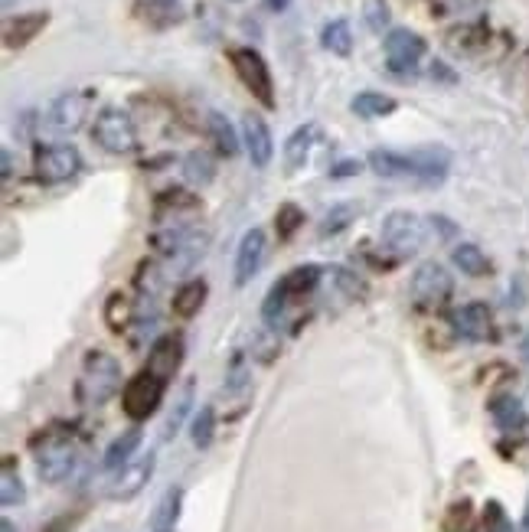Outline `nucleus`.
I'll return each instance as SVG.
<instances>
[{"mask_svg":"<svg viewBox=\"0 0 529 532\" xmlns=\"http://www.w3.org/2000/svg\"><path fill=\"white\" fill-rule=\"evenodd\" d=\"M105 324L115 333H125L134 324V304L128 294H112L105 304Z\"/></svg>","mask_w":529,"mask_h":532,"instance_id":"nucleus-30","label":"nucleus"},{"mask_svg":"<svg viewBox=\"0 0 529 532\" xmlns=\"http://www.w3.org/2000/svg\"><path fill=\"white\" fill-rule=\"evenodd\" d=\"M454 330L461 333L464 340L471 343H484V340H494V311L484 304V301H471L454 311Z\"/></svg>","mask_w":529,"mask_h":532,"instance_id":"nucleus-13","label":"nucleus"},{"mask_svg":"<svg viewBox=\"0 0 529 532\" xmlns=\"http://www.w3.org/2000/svg\"><path fill=\"white\" fill-rule=\"evenodd\" d=\"M180 363H183V337H177V333H167V337L157 340L151 346V356H147V369L154 376H161L164 382L177 373Z\"/></svg>","mask_w":529,"mask_h":532,"instance_id":"nucleus-17","label":"nucleus"},{"mask_svg":"<svg viewBox=\"0 0 529 532\" xmlns=\"http://www.w3.org/2000/svg\"><path fill=\"white\" fill-rule=\"evenodd\" d=\"M265 7H268V10H275V14H281V10H288V7H291V0H265Z\"/></svg>","mask_w":529,"mask_h":532,"instance_id":"nucleus-42","label":"nucleus"},{"mask_svg":"<svg viewBox=\"0 0 529 532\" xmlns=\"http://www.w3.org/2000/svg\"><path fill=\"white\" fill-rule=\"evenodd\" d=\"M454 291V281L445 265L422 262L412 275V301L418 307H441Z\"/></svg>","mask_w":529,"mask_h":532,"instance_id":"nucleus-9","label":"nucleus"},{"mask_svg":"<svg viewBox=\"0 0 529 532\" xmlns=\"http://www.w3.org/2000/svg\"><path fill=\"white\" fill-rule=\"evenodd\" d=\"M451 262L458 265L467 278H484L494 271V265H490V258L477 249V245L471 242H461V245H454V252H451Z\"/></svg>","mask_w":529,"mask_h":532,"instance_id":"nucleus-23","label":"nucleus"},{"mask_svg":"<svg viewBox=\"0 0 529 532\" xmlns=\"http://www.w3.org/2000/svg\"><path fill=\"white\" fill-rule=\"evenodd\" d=\"M0 532H17V529H14V523H10V519H0Z\"/></svg>","mask_w":529,"mask_h":532,"instance_id":"nucleus-45","label":"nucleus"},{"mask_svg":"<svg viewBox=\"0 0 529 532\" xmlns=\"http://www.w3.org/2000/svg\"><path fill=\"white\" fill-rule=\"evenodd\" d=\"M304 226V209L298 203H281L278 213H275V229H278V239H291L294 232Z\"/></svg>","mask_w":529,"mask_h":532,"instance_id":"nucleus-33","label":"nucleus"},{"mask_svg":"<svg viewBox=\"0 0 529 532\" xmlns=\"http://www.w3.org/2000/svg\"><path fill=\"white\" fill-rule=\"evenodd\" d=\"M422 242H425V226L409 209H396V213H389L383 219V245L392 255L399 258L415 255L422 249Z\"/></svg>","mask_w":529,"mask_h":532,"instance_id":"nucleus-8","label":"nucleus"},{"mask_svg":"<svg viewBox=\"0 0 529 532\" xmlns=\"http://www.w3.org/2000/svg\"><path fill=\"white\" fill-rule=\"evenodd\" d=\"M265 252H268V239L262 229H249L242 235L239 252H236V284L239 288L258 275V268H262V262H265Z\"/></svg>","mask_w":529,"mask_h":532,"instance_id":"nucleus-16","label":"nucleus"},{"mask_svg":"<svg viewBox=\"0 0 529 532\" xmlns=\"http://www.w3.org/2000/svg\"><path fill=\"white\" fill-rule=\"evenodd\" d=\"M353 216H356V209L350 206V203H340V206H334L330 213L324 216V222H321V235H337V232H343L353 222Z\"/></svg>","mask_w":529,"mask_h":532,"instance_id":"nucleus-36","label":"nucleus"},{"mask_svg":"<svg viewBox=\"0 0 529 532\" xmlns=\"http://www.w3.org/2000/svg\"><path fill=\"white\" fill-rule=\"evenodd\" d=\"M242 141L245 151H249L252 167L265 170L275 157V141H272V128L265 125V118L258 115H245L242 118Z\"/></svg>","mask_w":529,"mask_h":532,"instance_id":"nucleus-15","label":"nucleus"},{"mask_svg":"<svg viewBox=\"0 0 529 532\" xmlns=\"http://www.w3.org/2000/svg\"><path fill=\"white\" fill-rule=\"evenodd\" d=\"M484 532H516L507 510H503V503L487 500V506H484Z\"/></svg>","mask_w":529,"mask_h":532,"instance_id":"nucleus-37","label":"nucleus"},{"mask_svg":"<svg viewBox=\"0 0 529 532\" xmlns=\"http://www.w3.org/2000/svg\"><path fill=\"white\" fill-rule=\"evenodd\" d=\"M206 281L203 278H190L187 284H180L177 288V294H174V314L180 317V320H190V317H196L200 314V307H203V301H206Z\"/></svg>","mask_w":529,"mask_h":532,"instance_id":"nucleus-20","label":"nucleus"},{"mask_svg":"<svg viewBox=\"0 0 529 532\" xmlns=\"http://www.w3.org/2000/svg\"><path fill=\"white\" fill-rule=\"evenodd\" d=\"M141 17L151 23V27L164 30L183 20V7H180V0H144Z\"/></svg>","mask_w":529,"mask_h":532,"instance_id":"nucleus-24","label":"nucleus"},{"mask_svg":"<svg viewBox=\"0 0 529 532\" xmlns=\"http://www.w3.org/2000/svg\"><path fill=\"white\" fill-rule=\"evenodd\" d=\"M487 40H490V33L484 27H461L448 36V46L454 49V53L467 56V53H477L481 46H487Z\"/></svg>","mask_w":529,"mask_h":532,"instance_id":"nucleus-32","label":"nucleus"},{"mask_svg":"<svg viewBox=\"0 0 529 532\" xmlns=\"http://www.w3.org/2000/svg\"><path fill=\"white\" fill-rule=\"evenodd\" d=\"M363 17H366V27H369V30H373V33H383V30L389 27V4H386V0H366Z\"/></svg>","mask_w":529,"mask_h":532,"instance_id":"nucleus-38","label":"nucleus"},{"mask_svg":"<svg viewBox=\"0 0 529 532\" xmlns=\"http://www.w3.org/2000/svg\"><path fill=\"white\" fill-rule=\"evenodd\" d=\"M209 138L216 141L219 154L223 157H236L239 154V138H236V128L229 125L226 115H219V111H209Z\"/></svg>","mask_w":529,"mask_h":532,"instance_id":"nucleus-26","label":"nucleus"},{"mask_svg":"<svg viewBox=\"0 0 529 532\" xmlns=\"http://www.w3.org/2000/svg\"><path fill=\"white\" fill-rule=\"evenodd\" d=\"M183 177H187L193 187H206L216 177V160L209 157L206 151H193L183 160Z\"/></svg>","mask_w":529,"mask_h":532,"instance_id":"nucleus-28","label":"nucleus"},{"mask_svg":"<svg viewBox=\"0 0 529 532\" xmlns=\"http://www.w3.org/2000/svg\"><path fill=\"white\" fill-rule=\"evenodd\" d=\"M428 222H432V229H438V235H441V239H454V235H458V226H454V222L451 219H445V216H432V219H428Z\"/></svg>","mask_w":529,"mask_h":532,"instance_id":"nucleus-41","label":"nucleus"},{"mask_svg":"<svg viewBox=\"0 0 529 532\" xmlns=\"http://www.w3.org/2000/svg\"><path fill=\"white\" fill-rule=\"evenodd\" d=\"M520 532H529V500H526V513H523V526H520Z\"/></svg>","mask_w":529,"mask_h":532,"instance_id":"nucleus-46","label":"nucleus"},{"mask_svg":"<svg viewBox=\"0 0 529 532\" xmlns=\"http://www.w3.org/2000/svg\"><path fill=\"white\" fill-rule=\"evenodd\" d=\"M321 275H324L321 265H301V268L288 271L285 278H278V284H272V291L265 294V304H262V320H265V324L278 330L291 307L298 301H304L307 294L321 284Z\"/></svg>","mask_w":529,"mask_h":532,"instance_id":"nucleus-2","label":"nucleus"},{"mask_svg":"<svg viewBox=\"0 0 529 532\" xmlns=\"http://www.w3.org/2000/svg\"><path fill=\"white\" fill-rule=\"evenodd\" d=\"M360 170H363L360 160L350 157V160H340V164L330 167V177H334V180H343V177H353V173H360Z\"/></svg>","mask_w":529,"mask_h":532,"instance_id":"nucleus-40","label":"nucleus"},{"mask_svg":"<svg viewBox=\"0 0 529 532\" xmlns=\"http://www.w3.org/2000/svg\"><path fill=\"white\" fill-rule=\"evenodd\" d=\"M138 448H141V428H131V431H125V435H118L112 444H108V451L102 457V467L115 474V470L131 464V457H134V451H138Z\"/></svg>","mask_w":529,"mask_h":532,"instance_id":"nucleus-21","label":"nucleus"},{"mask_svg":"<svg viewBox=\"0 0 529 532\" xmlns=\"http://www.w3.org/2000/svg\"><path fill=\"white\" fill-rule=\"evenodd\" d=\"M10 173H14V157H10V151H4V180H10Z\"/></svg>","mask_w":529,"mask_h":532,"instance_id":"nucleus-44","label":"nucleus"},{"mask_svg":"<svg viewBox=\"0 0 529 532\" xmlns=\"http://www.w3.org/2000/svg\"><path fill=\"white\" fill-rule=\"evenodd\" d=\"M366 164L369 170L386 180H418V183H425V187H438V183H445L451 170V151L441 144L415 147L409 154L376 147V151H369Z\"/></svg>","mask_w":529,"mask_h":532,"instance_id":"nucleus-1","label":"nucleus"},{"mask_svg":"<svg viewBox=\"0 0 529 532\" xmlns=\"http://www.w3.org/2000/svg\"><path fill=\"white\" fill-rule=\"evenodd\" d=\"M121 389V363L115 360L112 353H102V350H92L85 356V366H82V376H79V402L82 405H105L112 395Z\"/></svg>","mask_w":529,"mask_h":532,"instance_id":"nucleus-3","label":"nucleus"},{"mask_svg":"<svg viewBox=\"0 0 529 532\" xmlns=\"http://www.w3.org/2000/svg\"><path fill=\"white\" fill-rule=\"evenodd\" d=\"M76 467V444L69 438H49L43 448H36V474L43 484H63Z\"/></svg>","mask_w":529,"mask_h":532,"instance_id":"nucleus-10","label":"nucleus"},{"mask_svg":"<svg viewBox=\"0 0 529 532\" xmlns=\"http://www.w3.org/2000/svg\"><path fill=\"white\" fill-rule=\"evenodd\" d=\"M467 529H471V503L461 500L448 513V532H467Z\"/></svg>","mask_w":529,"mask_h":532,"instance_id":"nucleus-39","label":"nucleus"},{"mask_svg":"<svg viewBox=\"0 0 529 532\" xmlns=\"http://www.w3.org/2000/svg\"><path fill=\"white\" fill-rule=\"evenodd\" d=\"M399 108V102L392 95H383V92H360V95H353V102H350V111L356 118H386L392 115V111Z\"/></svg>","mask_w":529,"mask_h":532,"instance_id":"nucleus-22","label":"nucleus"},{"mask_svg":"<svg viewBox=\"0 0 529 532\" xmlns=\"http://www.w3.org/2000/svg\"><path fill=\"white\" fill-rule=\"evenodd\" d=\"M180 503H183V490L180 487L164 493V500L154 510V519H151L154 532H174V523H177V516H180Z\"/></svg>","mask_w":529,"mask_h":532,"instance_id":"nucleus-29","label":"nucleus"},{"mask_svg":"<svg viewBox=\"0 0 529 532\" xmlns=\"http://www.w3.org/2000/svg\"><path fill=\"white\" fill-rule=\"evenodd\" d=\"M190 408H193V382H187V386H183L180 399H177V405H174V412H170L167 425H164V438H174V435H177L180 425H183V418L190 415Z\"/></svg>","mask_w":529,"mask_h":532,"instance_id":"nucleus-34","label":"nucleus"},{"mask_svg":"<svg viewBox=\"0 0 529 532\" xmlns=\"http://www.w3.org/2000/svg\"><path fill=\"white\" fill-rule=\"evenodd\" d=\"M190 438H193V448H200V451H206L209 444H213V438H216V412H213V405H203L200 412L193 415Z\"/></svg>","mask_w":529,"mask_h":532,"instance_id":"nucleus-31","label":"nucleus"},{"mask_svg":"<svg viewBox=\"0 0 529 532\" xmlns=\"http://www.w3.org/2000/svg\"><path fill=\"white\" fill-rule=\"evenodd\" d=\"M46 23H49V14L46 10H36V14H20L14 20H7V27H4V43L10 49H20V46H27L33 43L36 36H40L46 30Z\"/></svg>","mask_w":529,"mask_h":532,"instance_id":"nucleus-18","label":"nucleus"},{"mask_svg":"<svg viewBox=\"0 0 529 532\" xmlns=\"http://www.w3.org/2000/svg\"><path fill=\"white\" fill-rule=\"evenodd\" d=\"M151 477H154V454L138 457V461H131L121 470H115L112 484H108V497L112 500H134L147 484H151Z\"/></svg>","mask_w":529,"mask_h":532,"instance_id":"nucleus-12","label":"nucleus"},{"mask_svg":"<svg viewBox=\"0 0 529 532\" xmlns=\"http://www.w3.org/2000/svg\"><path fill=\"white\" fill-rule=\"evenodd\" d=\"M383 49H386V66L392 72H412L425 56V40L415 30L399 27L386 33Z\"/></svg>","mask_w":529,"mask_h":532,"instance_id":"nucleus-11","label":"nucleus"},{"mask_svg":"<svg viewBox=\"0 0 529 532\" xmlns=\"http://www.w3.org/2000/svg\"><path fill=\"white\" fill-rule=\"evenodd\" d=\"M164 392H167V382L161 376H154L151 369H141L121 389V408H125V415L134 418V422H144V418H151L161 408Z\"/></svg>","mask_w":529,"mask_h":532,"instance_id":"nucleus-6","label":"nucleus"},{"mask_svg":"<svg viewBox=\"0 0 529 532\" xmlns=\"http://www.w3.org/2000/svg\"><path fill=\"white\" fill-rule=\"evenodd\" d=\"M82 170V154L72 144H46L36 147L33 154V173L40 183H66Z\"/></svg>","mask_w":529,"mask_h":532,"instance_id":"nucleus-7","label":"nucleus"},{"mask_svg":"<svg viewBox=\"0 0 529 532\" xmlns=\"http://www.w3.org/2000/svg\"><path fill=\"white\" fill-rule=\"evenodd\" d=\"M321 43L334 56H350L353 53V30H350V23L343 20V17L330 20L327 27L321 30Z\"/></svg>","mask_w":529,"mask_h":532,"instance_id":"nucleus-27","label":"nucleus"},{"mask_svg":"<svg viewBox=\"0 0 529 532\" xmlns=\"http://www.w3.org/2000/svg\"><path fill=\"white\" fill-rule=\"evenodd\" d=\"M432 79H448V82H454V76H451V72H448L445 66H441V63L432 66Z\"/></svg>","mask_w":529,"mask_h":532,"instance_id":"nucleus-43","label":"nucleus"},{"mask_svg":"<svg viewBox=\"0 0 529 532\" xmlns=\"http://www.w3.org/2000/svg\"><path fill=\"white\" fill-rule=\"evenodd\" d=\"M27 497V490H23V480L14 474V467H4V474H0V503L4 506H17Z\"/></svg>","mask_w":529,"mask_h":532,"instance_id":"nucleus-35","label":"nucleus"},{"mask_svg":"<svg viewBox=\"0 0 529 532\" xmlns=\"http://www.w3.org/2000/svg\"><path fill=\"white\" fill-rule=\"evenodd\" d=\"M92 138L102 151L118 154V157L138 151V128H134L128 111H121V108L98 111V118L92 125Z\"/></svg>","mask_w":529,"mask_h":532,"instance_id":"nucleus-5","label":"nucleus"},{"mask_svg":"<svg viewBox=\"0 0 529 532\" xmlns=\"http://www.w3.org/2000/svg\"><path fill=\"white\" fill-rule=\"evenodd\" d=\"M89 92H66L49 105V128L59 134H72L82 128L85 115H89Z\"/></svg>","mask_w":529,"mask_h":532,"instance_id":"nucleus-14","label":"nucleus"},{"mask_svg":"<svg viewBox=\"0 0 529 532\" xmlns=\"http://www.w3.org/2000/svg\"><path fill=\"white\" fill-rule=\"evenodd\" d=\"M229 63H232V69H236L239 82L255 95L258 105H262V108H275V105H278L272 69H268L265 56L258 53V49H252V46L229 49Z\"/></svg>","mask_w":529,"mask_h":532,"instance_id":"nucleus-4","label":"nucleus"},{"mask_svg":"<svg viewBox=\"0 0 529 532\" xmlns=\"http://www.w3.org/2000/svg\"><path fill=\"white\" fill-rule=\"evenodd\" d=\"M490 415H494V422L503 431H513L526 422V412H523V402L516 399V395H497L494 402H490Z\"/></svg>","mask_w":529,"mask_h":532,"instance_id":"nucleus-25","label":"nucleus"},{"mask_svg":"<svg viewBox=\"0 0 529 532\" xmlns=\"http://www.w3.org/2000/svg\"><path fill=\"white\" fill-rule=\"evenodd\" d=\"M317 138H321V128L314 125V121H307V125H301L298 131L291 134V138L285 141V167L294 173L301 170L307 164V157H311Z\"/></svg>","mask_w":529,"mask_h":532,"instance_id":"nucleus-19","label":"nucleus"}]
</instances>
